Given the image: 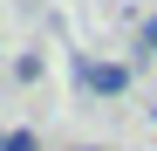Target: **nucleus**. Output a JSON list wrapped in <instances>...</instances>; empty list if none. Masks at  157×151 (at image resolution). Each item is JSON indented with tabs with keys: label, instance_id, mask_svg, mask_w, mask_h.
Returning a JSON list of instances; mask_svg holds the SVG:
<instances>
[{
	"label": "nucleus",
	"instance_id": "nucleus-1",
	"mask_svg": "<svg viewBox=\"0 0 157 151\" xmlns=\"http://www.w3.org/2000/svg\"><path fill=\"white\" fill-rule=\"evenodd\" d=\"M75 83H82L89 96H123V89H130V69H116V62H89V55H75Z\"/></svg>",
	"mask_w": 157,
	"mask_h": 151
},
{
	"label": "nucleus",
	"instance_id": "nucleus-2",
	"mask_svg": "<svg viewBox=\"0 0 157 151\" xmlns=\"http://www.w3.org/2000/svg\"><path fill=\"white\" fill-rule=\"evenodd\" d=\"M0 151H41L34 131H0Z\"/></svg>",
	"mask_w": 157,
	"mask_h": 151
},
{
	"label": "nucleus",
	"instance_id": "nucleus-3",
	"mask_svg": "<svg viewBox=\"0 0 157 151\" xmlns=\"http://www.w3.org/2000/svg\"><path fill=\"white\" fill-rule=\"evenodd\" d=\"M137 41H144V48H150V55H157V14L144 21V35H137Z\"/></svg>",
	"mask_w": 157,
	"mask_h": 151
},
{
	"label": "nucleus",
	"instance_id": "nucleus-4",
	"mask_svg": "<svg viewBox=\"0 0 157 151\" xmlns=\"http://www.w3.org/2000/svg\"><path fill=\"white\" fill-rule=\"evenodd\" d=\"M89 151H102V144H89Z\"/></svg>",
	"mask_w": 157,
	"mask_h": 151
}]
</instances>
